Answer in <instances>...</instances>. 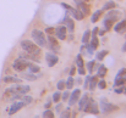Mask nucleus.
I'll use <instances>...</instances> for the list:
<instances>
[{"mask_svg":"<svg viewBox=\"0 0 126 118\" xmlns=\"http://www.w3.org/2000/svg\"><path fill=\"white\" fill-rule=\"evenodd\" d=\"M60 116H61L63 118H64V117H70V110H69V108H67V110H65V111H64V112L60 115Z\"/></svg>","mask_w":126,"mask_h":118,"instance_id":"obj_40","label":"nucleus"},{"mask_svg":"<svg viewBox=\"0 0 126 118\" xmlns=\"http://www.w3.org/2000/svg\"><path fill=\"white\" fill-rule=\"evenodd\" d=\"M31 37L33 41L39 46V47H44L47 45V39H45V34L39 29H33L31 32Z\"/></svg>","mask_w":126,"mask_h":118,"instance_id":"obj_4","label":"nucleus"},{"mask_svg":"<svg viewBox=\"0 0 126 118\" xmlns=\"http://www.w3.org/2000/svg\"><path fill=\"white\" fill-rule=\"evenodd\" d=\"M21 99H22L21 101H23V104H25V105H30V104H32V102H33V97H32V96H28V95H26V94H25V95H22V96H21Z\"/></svg>","mask_w":126,"mask_h":118,"instance_id":"obj_25","label":"nucleus"},{"mask_svg":"<svg viewBox=\"0 0 126 118\" xmlns=\"http://www.w3.org/2000/svg\"><path fill=\"white\" fill-rule=\"evenodd\" d=\"M28 70H30V72H32V73H38L39 71H41V68H39V66L38 65H36V63H28V67H27Z\"/></svg>","mask_w":126,"mask_h":118,"instance_id":"obj_22","label":"nucleus"},{"mask_svg":"<svg viewBox=\"0 0 126 118\" xmlns=\"http://www.w3.org/2000/svg\"><path fill=\"white\" fill-rule=\"evenodd\" d=\"M102 12H103V10H97L94 13H92V16H91V22H92V23H95V22L99 20V17L102 16Z\"/></svg>","mask_w":126,"mask_h":118,"instance_id":"obj_19","label":"nucleus"},{"mask_svg":"<svg viewBox=\"0 0 126 118\" xmlns=\"http://www.w3.org/2000/svg\"><path fill=\"white\" fill-rule=\"evenodd\" d=\"M45 61H47L49 67H54L59 62V57L56 55H54V54H47L45 55Z\"/></svg>","mask_w":126,"mask_h":118,"instance_id":"obj_12","label":"nucleus"},{"mask_svg":"<svg viewBox=\"0 0 126 118\" xmlns=\"http://www.w3.org/2000/svg\"><path fill=\"white\" fill-rule=\"evenodd\" d=\"M99 107H100V111H102L103 113H110V112H113V111H118V110H119V107H118L116 105H113V104L105 102V101H102V102L99 104Z\"/></svg>","mask_w":126,"mask_h":118,"instance_id":"obj_8","label":"nucleus"},{"mask_svg":"<svg viewBox=\"0 0 126 118\" xmlns=\"http://www.w3.org/2000/svg\"><path fill=\"white\" fill-rule=\"evenodd\" d=\"M97 83H98V79L97 77H89V83H88V88L91 91H94L95 86H97Z\"/></svg>","mask_w":126,"mask_h":118,"instance_id":"obj_18","label":"nucleus"},{"mask_svg":"<svg viewBox=\"0 0 126 118\" xmlns=\"http://www.w3.org/2000/svg\"><path fill=\"white\" fill-rule=\"evenodd\" d=\"M115 2L113 1V0H109V1H107L104 5H103V11H105V10H111V9H115Z\"/></svg>","mask_w":126,"mask_h":118,"instance_id":"obj_20","label":"nucleus"},{"mask_svg":"<svg viewBox=\"0 0 126 118\" xmlns=\"http://www.w3.org/2000/svg\"><path fill=\"white\" fill-rule=\"evenodd\" d=\"M121 15H123V12L121 11H119V10H114V9H111L105 16H104V21H103V26H104V28H105V31H109V29H111V27H113V24L121 17Z\"/></svg>","mask_w":126,"mask_h":118,"instance_id":"obj_1","label":"nucleus"},{"mask_svg":"<svg viewBox=\"0 0 126 118\" xmlns=\"http://www.w3.org/2000/svg\"><path fill=\"white\" fill-rule=\"evenodd\" d=\"M45 33L49 34V35H53V34L55 33V28H53V27H48V28H45Z\"/></svg>","mask_w":126,"mask_h":118,"instance_id":"obj_37","label":"nucleus"},{"mask_svg":"<svg viewBox=\"0 0 126 118\" xmlns=\"http://www.w3.org/2000/svg\"><path fill=\"white\" fill-rule=\"evenodd\" d=\"M64 23H65L66 29H67L70 33H74V31H75V22H74V20L70 18L69 16H65V18H64Z\"/></svg>","mask_w":126,"mask_h":118,"instance_id":"obj_15","label":"nucleus"},{"mask_svg":"<svg viewBox=\"0 0 126 118\" xmlns=\"http://www.w3.org/2000/svg\"><path fill=\"white\" fill-rule=\"evenodd\" d=\"M125 83H126V68H121V70H119L118 74L115 76L114 86H121V85H125Z\"/></svg>","mask_w":126,"mask_h":118,"instance_id":"obj_7","label":"nucleus"},{"mask_svg":"<svg viewBox=\"0 0 126 118\" xmlns=\"http://www.w3.org/2000/svg\"><path fill=\"white\" fill-rule=\"evenodd\" d=\"M30 90H31V88H30V85H27V84H15V85H12V86H10V88H7V89H5V96L6 97H10V96H12V95H15V94H18V95H25V94H27V93H30Z\"/></svg>","mask_w":126,"mask_h":118,"instance_id":"obj_2","label":"nucleus"},{"mask_svg":"<svg viewBox=\"0 0 126 118\" xmlns=\"http://www.w3.org/2000/svg\"><path fill=\"white\" fill-rule=\"evenodd\" d=\"M88 83H89V76H87V77H86V79H84V83H83L84 89H87V88H88Z\"/></svg>","mask_w":126,"mask_h":118,"instance_id":"obj_41","label":"nucleus"},{"mask_svg":"<svg viewBox=\"0 0 126 118\" xmlns=\"http://www.w3.org/2000/svg\"><path fill=\"white\" fill-rule=\"evenodd\" d=\"M60 97H61V95H60V90L53 94V101H54V102H59Z\"/></svg>","mask_w":126,"mask_h":118,"instance_id":"obj_34","label":"nucleus"},{"mask_svg":"<svg viewBox=\"0 0 126 118\" xmlns=\"http://www.w3.org/2000/svg\"><path fill=\"white\" fill-rule=\"evenodd\" d=\"M69 96H70V91H65V93H63V95H61V99L64 100V101H66L67 99H69Z\"/></svg>","mask_w":126,"mask_h":118,"instance_id":"obj_38","label":"nucleus"},{"mask_svg":"<svg viewBox=\"0 0 126 118\" xmlns=\"http://www.w3.org/2000/svg\"><path fill=\"white\" fill-rule=\"evenodd\" d=\"M82 111L87 112V113H91V115H98L99 113V108H98L97 102L93 99H91V97L87 99V102L84 104Z\"/></svg>","mask_w":126,"mask_h":118,"instance_id":"obj_5","label":"nucleus"},{"mask_svg":"<svg viewBox=\"0 0 126 118\" xmlns=\"http://www.w3.org/2000/svg\"><path fill=\"white\" fill-rule=\"evenodd\" d=\"M61 107H63L61 105H58V106H56V112H60V110H61Z\"/></svg>","mask_w":126,"mask_h":118,"instance_id":"obj_48","label":"nucleus"},{"mask_svg":"<svg viewBox=\"0 0 126 118\" xmlns=\"http://www.w3.org/2000/svg\"><path fill=\"white\" fill-rule=\"evenodd\" d=\"M94 65H95L94 61H89V62L87 63V68H88V72H89V73L93 72V67H94Z\"/></svg>","mask_w":126,"mask_h":118,"instance_id":"obj_35","label":"nucleus"},{"mask_svg":"<svg viewBox=\"0 0 126 118\" xmlns=\"http://www.w3.org/2000/svg\"><path fill=\"white\" fill-rule=\"evenodd\" d=\"M76 4H77V9L83 13V16H89V13H91V9H89V5H87L86 4V1L84 0H77V1H75Z\"/></svg>","mask_w":126,"mask_h":118,"instance_id":"obj_9","label":"nucleus"},{"mask_svg":"<svg viewBox=\"0 0 126 118\" xmlns=\"http://www.w3.org/2000/svg\"><path fill=\"white\" fill-rule=\"evenodd\" d=\"M26 105L23 104V101H16V102H14L11 106H10V108H9V115L10 116H12V115H15L16 112H18L22 107H25Z\"/></svg>","mask_w":126,"mask_h":118,"instance_id":"obj_11","label":"nucleus"},{"mask_svg":"<svg viewBox=\"0 0 126 118\" xmlns=\"http://www.w3.org/2000/svg\"><path fill=\"white\" fill-rule=\"evenodd\" d=\"M28 61L27 60H23V59H17V60H15L14 62H12V68L15 70V71H17V72H22V71H25V70H27V67H28Z\"/></svg>","mask_w":126,"mask_h":118,"instance_id":"obj_6","label":"nucleus"},{"mask_svg":"<svg viewBox=\"0 0 126 118\" xmlns=\"http://www.w3.org/2000/svg\"><path fill=\"white\" fill-rule=\"evenodd\" d=\"M4 83H22V80L20 78H16V77H5Z\"/></svg>","mask_w":126,"mask_h":118,"instance_id":"obj_24","label":"nucleus"},{"mask_svg":"<svg viewBox=\"0 0 126 118\" xmlns=\"http://www.w3.org/2000/svg\"><path fill=\"white\" fill-rule=\"evenodd\" d=\"M75 73H76V70H75V66H72L70 70V76H75Z\"/></svg>","mask_w":126,"mask_h":118,"instance_id":"obj_43","label":"nucleus"},{"mask_svg":"<svg viewBox=\"0 0 126 118\" xmlns=\"http://www.w3.org/2000/svg\"><path fill=\"white\" fill-rule=\"evenodd\" d=\"M105 32H107V31H105V28H104V29H102V31H99V29H98L99 35H104V33H105Z\"/></svg>","mask_w":126,"mask_h":118,"instance_id":"obj_46","label":"nucleus"},{"mask_svg":"<svg viewBox=\"0 0 126 118\" xmlns=\"http://www.w3.org/2000/svg\"><path fill=\"white\" fill-rule=\"evenodd\" d=\"M98 34V27H94V29L92 31V35H97Z\"/></svg>","mask_w":126,"mask_h":118,"instance_id":"obj_45","label":"nucleus"},{"mask_svg":"<svg viewBox=\"0 0 126 118\" xmlns=\"http://www.w3.org/2000/svg\"><path fill=\"white\" fill-rule=\"evenodd\" d=\"M98 45H99L98 37H97V35H92V40H91V43H89V46H91L93 50H95V49L98 47Z\"/></svg>","mask_w":126,"mask_h":118,"instance_id":"obj_21","label":"nucleus"},{"mask_svg":"<svg viewBox=\"0 0 126 118\" xmlns=\"http://www.w3.org/2000/svg\"><path fill=\"white\" fill-rule=\"evenodd\" d=\"M43 117H45V118H53V117H54V112L47 108V110L43 112Z\"/></svg>","mask_w":126,"mask_h":118,"instance_id":"obj_32","label":"nucleus"},{"mask_svg":"<svg viewBox=\"0 0 126 118\" xmlns=\"http://www.w3.org/2000/svg\"><path fill=\"white\" fill-rule=\"evenodd\" d=\"M67 11H69V13H70V15H71V16H72V17H74L75 20H77V21H82V20L84 18L83 13H82V12H81V11H80L79 9H74V7H70V9H69Z\"/></svg>","mask_w":126,"mask_h":118,"instance_id":"obj_13","label":"nucleus"},{"mask_svg":"<svg viewBox=\"0 0 126 118\" xmlns=\"http://www.w3.org/2000/svg\"><path fill=\"white\" fill-rule=\"evenodd\" d=\"M114 88H115L114 90H115L116 94H123V93H124V88H123V85H121V88H118V86H114Z\"/></svg>","mask_w":126,"mask_h":118,"instance_id":"obj_39","label":"nucleus"},{"mask_svg":"<svg viewBox=\"0 0 126 118\" xmlns=\"http://www.w3.org/2000/svg\"><path fill=\"white\" fill-rule=\"evenodd\" d=\"M21 47L26 51V52H28L30 55H32V56H39L41 54H42V50H41V47L34 43V41H31V40H22L21 41Z\"/></svg>","mask_w":126,"mask_h":118,"instance_id":"obj_3","label":"nucleus"},{"mask_svg":"<svg viewBox=\"0 0 126 118\" xmlns=\"http://www.w3.org/2000/svg\"><path fill=\"white\" fill-rule=\"evenodd\" d=\"M114 31H115L116 33H124L126 31V20H123V21H120L118 24H115Z\"/></svg>","mask_w":126,"mask_h":118,"instance_id":"obj_16","label":"nucleus"},{"mask_svg":"<svg viewBox=\"0 0 126 118\" xmlns=\"http://www.w3.org/2000/svg\"><path fill=\"white\" fill-rule=\"evenodd\" d=\"M97 86H98L99 89H102V90H103V89H105V88H107V82H105L104 79H103V80H99V82L97 83Z\"/></svg>","mask_w":126,"mask_h":118,"instance_id":"obj_33","label":"nucleus"},{"mask_svg":"<svg viewBox=\"0 0 126 118\" xmlns=\"http://www.w3.org/2000/svg\"><path fill=\"white\" fill-rule=\"evenodd\" d=\"M121 51H124V52L126 51V41H125V44L123 45V47H121Z\"/></svg>","mask_w":126,"mask_h":118,"instance_id":"obj_49","label":"nucleus"},{"mask_svg":"<svg viewBox=\"0 0 126 118\" xmlns=\"http://www.w3.org/2000/svg\"><path fill=\"white\" fill-rule=\"evenodd\" d=\"M23 78L25 79H27V80H36V74L34 73H23Z\"/></svg>","mask_w":126,"mask_h":118,"instance_id":"obj_30","label":"nucleus"},{"mask_svg":"<svg viewBox=\"0 0 126 118\" xmlns=\"http://www.w3.org/2000/svg\"><path fill=\"white\" fill-rule=\"evenodd\" d=\"M74 83H75V80H74V77L72 76H70L67 80L65 82V86L67 88V89H72L74 88Z\"/></svg>","mask_w":126,"mask_h":118,"instance_id":"obj_26","label":"nucleus"},{"mask_svg":"<svg viewBox=\"0 0 126 118\" xmlns=\"http://www.w3.org/2000/svg\"><path fill=\"white\" fill-rule=\"evenodd\" d=\"M87 99H88L87 95H83L81 99H79V100H80V101H79V110H82V108H83L84 104L87 102Z\"/></svg>","mask_w":126,"mask_h":118,"instance_id":"obj_27","label":"nucleus"},{"mask_svg":"<svg viewBox=\"0 0 126 118\" xmlns=\"http://www.w3.org/2000/svg\"><path fill=\"white\" fill-rule=\"evenodd\" d=\"M48 41L50 43V47L53 49V50H55V51H59V49H60V46H59V44H58V40L55 39L53 35H49V38H48Z\"/></svg>","mask_w":126,"mask_h":118,"instance_id":"obj_17","label":"nucleus"},{"mask_svg":"<svg viewBox=\"0 0 126 118\" xmlns=\"http://www.w3.org/2000/svg\"><path fill=\"white\" fill-rule=\"evenodd\" d=\"M56 86H58V90H64L65 89V80H59Z\"/></svg>","mask_w":126,"mask_h":118,"instance_id":"obj_36","label":"nucleus"},{"mask_svg":"<svg viewBox=\"0 0 126 118\" xmlns=\"http://www.w3.org/2000/svg\"><path fill=\"white\" fill-rule=\"evenodd\" d=\"M61 6H63L64 9H66V10H69V9L71 7L70 5H67V4H65V2H61Z\"/></svg>","mask_w":126,"mask_h":118,"instance_id":"obj_44","label":"nucleus"},{"mask_svg":"<svg viewBox=\"0 0 126 118\" xmlns=\"http://www.w3.org/2000/svg\"><path fill=\"white\" fill-rule=\"evenodd\" d=\"M74 1H77V0H74Z\"/></svg>","mask_w":126,"mask_h":118,"instance_id":"obj_50","label":"nucleus"},{"mask_svg":"<svg viewBox=\"0 0 126 118\" xmlns=\"http://www.w3.org/2000/svg\"><path fill=\"white\" fill-rule=\"evenodd\" d=\"M55 35H56V38L60 40H65L66 39V27L65 26H60V27H58L56 29H55V33H54Z\"/></svg>","mask_w":126,"mask_h":118,"instance_id":"obj_14","label":"nucleus"},{"mask_svg":"<svg viewBox=\"0 0 126 118\" xmlns=\"http://www.w3.org/2000/svg\"><path fill=\"white\" fill-rule=\"evenodd\" d=\"M107 54H108V51L107 50H103V51H99L98 54H97V60H99V61H102L105 56H107Z\"/></svg>","mask_w":126,"mask_h":118,"instance_id":"obj_31","label":"nucleus"},{"mask_svg":"<svg viewBox=\"0 0 126 118\" xmlns=\"http://www.w3.org/2000/svg\"><path fill=\"white\" fill-rule=\"evenodd\" d=\"M51 106V102L50 101H48V102H45V108H49Z\"/></svg>","mask_w":126,"mask_h":118,"instance_id":"obj_47","label":"nucleus"},{"mask_svg":"<svg viewBox=\"0 0 126 118\" xmlns=\"http://www.w3.org/2000/svg\"><path fill=\"white\" fill-rule=\"evenodd\" d=\"M76 65H77V67H84L83 59H82L81 55H77V56H76Z\"/></svg>","mask_w":126,"mask_h":118,"instance_id":"obj_29","label":"nucleus"},{"mask_svg":"<svg viewBox=\"0 0 126 118\" xmlns=\"http://www.w3.org/2000/svg\"><path fill=\"white\" fill-rule=\"evenodd\" d=\"M89 35H91V32L89 31H86L82 35V43L83 44H88L89 43Z\"/></svg>","mask_w":126,"mask_h":118,"instance_id":"obj_28","label":"nucleus"},{"mask_svg":"<svg viewBox=\"0 0 126 118\" xmlns=\"http://www.w3.org/2000/svg\"><path fill=\"white\" fill-rule=\"evenodd\" d=\"M84 1H88V0H84Z\"/></svg>","mask_w":126,"mask_h":118,"instance_id":"obj_51","label":"nucleus"},{"mask_svg":"<svg viewBox=\"0 0 126 118\" xmlns=\"http://www.w3.org/2000/svg\"><path fill=\"white\" fill-rule=\"evenodd\" d=\"M80 96H81V90L80 89H75L72 93H70V96H69V105L70 106H72V105H75L77 101H79V99H80Z\"/></svg>","mask_w":126,"mask_h":118,"instance_id":"obj_10","label":"nucleus"},{"mask_svg":"<svg viewBox=\"0 0 126 118\" xmlns=\"http://www.w3.org/2000/svg\"><path fill=\"white\" fill-rule=\"evenodd\" d=\"M107 72H108V68H107L104 65H100V66L98 67V72H97V73H98L99 77H104V76L107 74Z\"/></svg>","mask_w":126,"mask_h":118,"instance_id":"obj_23","label":"nucleus"},{"mask_svg":"<svg viewBox=\"0 0 126 118\" xmlns=\"http://www.w3.org/2000/svg\"><path fill=\"white\" fill-rule=\"evenodd\" d=\"M77 72H79V74H81V76H84V73H86V71H84V67H79Z\"/></svg>","mask_w":126,"mask_h":118,"instance_id":"obj_42","label":"nucleus"}]
</instances>
